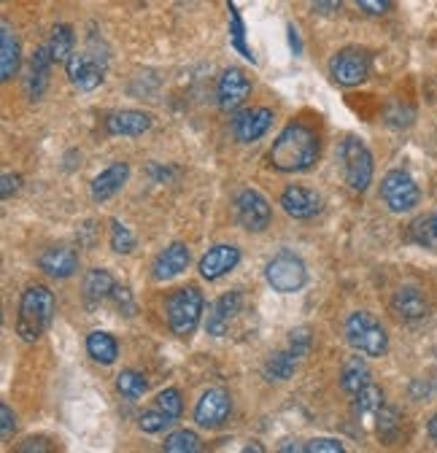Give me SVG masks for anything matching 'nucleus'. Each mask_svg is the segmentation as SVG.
Wrapping results in <instances>:
<instances>
[{"label":"nucleus","mask_w":437,"mask_h":453,"mask_svg":"<svg viewBox=\"0 0 437 453\" xmlns=\"http://www.w3.org/2000/svg\"><path fill=\"white\" fill-rule=\"evenodd\" d=\"M267 159L281 173H303L318 159V135L308 125L295 122L276 138Z\"/></svg>","instance_id":"obj_1"},{"label":"nucleus","mask_w":437,"mask_h":453,"mask_svg":"<svg viewBox=\"0 0 437 453\" xmlns=\"http://www.w3.org/2000/svg\"><path fill=\"white\" fill-rule=\"evenodd\" d=\"M54 311H58V300L46 287H30L19 300L17 313V334L25 343H35V340L49 329Z\"/></svg>","instance_id":"obj_2"},{"label":"nucleus","mask_w":437,"mask_h":453,"mask_svg":"<svg viewBox=\"0 0 437 453\" xmlns=\"http://www.w3.org/2000/svg\"><path fill=\"white\" fill-rule=\"evenodd\" d=\"M346 337H349V343L364 354V357H384L387 349H389V334L387 329L380 326V321L364 311H356L349 316L346 321Z\"/></svg>","instance_id":"obj_3"},{"label":"nucleus","mask_w":437,"mask_h":453,"mask_svg":"<svg viewBox=\"0 0 437 453\" xmlns=\"http://www.w3.org/2000/svg\"><path fill=\"white\" fill-rule=\"evenodd\" d=\"M165 313H168V326L173 329V334L189 337L197 329L200 316H203V295L197 292V287L176 289L168 297Z\"/></svg>","instance_id":"obj_4"},{"label":"nucleus","mask_w":437,"mask_h":453,"mask_svg":"<svg viewBox=\"0 0 437 453\" xmlns=\"http://www.w3.org/2000/svg\"><path fill=\"white\" fill-rule=\"evenodd\" d=\"M264 278H267V283L276 292L295 295V292H300L305 287L308 270H305V265H303L300 257H295L292 251H281V254H276V257L267 262Z\"/></svg>","instance_id":"obj_5"},{"label":"nucleus","mask_w":437,"mask_h":453,"mask_svg":"<svg viewBox=\"0 0 437 453\" xmlns=\"http://www.w3.org/2000/svg\"><path fill=\"white\" fill-rule=\"evenodd\" d=\"M341 162H343L346 184L354 192H364L372 184V154L359 138L351 135L341 143Z\"/></svg>","instance_id":"obj_6"},{"label":"nucleus","mask_w":437,"mask_h":453,"mask_svg":"<svg viewBox=\"0 0 437 453\" xmlns=\"http://www.w3.org/2000/svg\"><path fill=\"white\" fill-rule=\"evenodd\" d=\"M380 197L389 205V211L395 213H408L418 205L421 192L416 187V181L405 173V170H389L380 181Z\"/></svg>","instance_id":"obj_7"},{"label":"nucleus","mask_w":437,"mask_h":453,"mask_svg":"<svg viewBox=\"0 0 437 453\" xmlns=\"http://www.w3.org/2000/svg\"><path fill=\"white\" fill-rule=\"evenodd\" d=\"M68 79L76 89L81 92H92L103 84V76H105V60L97 57L95 51H73L68 57Z\"/></svg>","instance_id":"obj_8"},{"label":"nucleus","mask_w":437,"mask_h":453,"mask_svg":"<svg viewBox=\"0 0 437 453\" xmlns=\"http://www.w3.org/2000/svg\"><path fill=\"white\" fill-rule=\"evenodd\" d=\"M330 76L341 87H359L370 76V54L359 49H343L330 60Z\"/></svg>","instance_id":"obj_9"},{"label":"nucleus","mask_w":437,"mask_h":453,"mask_svg":"<svg viewBox=\"0 0 437 453\" xmlns=\"http://www.w3.org/2000/svg\"><path fill=\"white\" fill-rule=\"evenodd\" d=\"M230 413H233V400L225 388H208L195 405V421L203 429H222Z\"/></svg>","instance_id":"obj_10"},{"label":"nucleus","mask_w":437,"mask_h":453,"mask_svg":"<svg viewBox=\"0 0 437 453\" xmlns=\"http://www.w3.org/2000/svg\"><path fill=\"white\" fill-rule=\"evenodd\" d=\"M235 213L243 230L249 233H262L270 226L272 211L267 205V200L257 192V189H243L235 200Z\"/></svg>","instance_id":"obj_11"},{"label":"nucleus","mask_w":437,"mask_h":453,"mask_svg":"<svg viewBox=\"0 0 437 453\" xmlns=\"http://www.w3.org/2000/svg\"><path fill=\"white\" fill-rule=\"evenodd\" d=\"M251 95V81L249 76L241 71V68H227L222 76H218V84H216V100H218V108L222 111H238Z\"/></svg>","instance_id":"obj_12"},{"label":"nucleus","mask_w":437,"mask_h":453,"mask_svg":"<svg viewBox=\"0 0 437 453\" xmlns=\"http://www.w3.org/2000/svg\"><path fill=\"white\" fill-rule=\"evenodd\" d=\"M272 119H276V117H272L270 108H249V111H241L238 117L233 119V135L241 143H254V141H259L270 130Z\"/></svg>","instance_id":"obj_13"},{"label":"nucleus","mask_w":437,"mask_h":453,"mask_svg":"<svg viewBox=\"0 0 437 453\" xmlns=\"http://www.w3.org/2000/svg\"><path fill=\"white\" fill-rule=\"evenodd\" d=\"M241 305H243V295H241V292H227V295L218 297V300L211 305V311H208V321H205L208 334H213V337L227 334L233 319L241 313Z\"/></svg>","instance_id":"obj_14"},{"label":"nucleus","mask_w":437,"mask_h":453,"mask_svg":"<svg viewBox=\"0 0 437 453\" xmlns=\"http://www.w3.org/2000/svg\"><path fill=\"white\" fill-rule=\"evenodd\" d=\"M238 262H241V249H238V246L222 243V246H213V249H208V251L203 254L197 270H200V275H203L205 280H216V278L227 275L230 270H235Z\"/></svg>","instance_id":"obj_15"},{"label":"nucleus","mask_w":437,"mask_h":453,"mask_svg":"<svg viewBox=\"0 0 437 453\" xmlns=\"http://www.w3.org/2000/svg\"><path fill=\"white\" fill-rule=\"evenodd\" d=\"M38 265L51 278H71L79 270V254L68 246H51L41 254Z\"/></svg>","instance_id":"obj_16"},{"label":"nucleus","mask_w":437,"mask_h":453,"mask_svg":"<svg viewBox=\"0 0 437 453\" xmlns=\"http://www.w3.org/2000/svg\"><path fill=\"white\" fill-rule=\"evenodd\" d=\"M22 54H19V38L14 33V27L4 19L0 25V79L12 81L19 71Z\"/></svg>","instance_id":"obj_17"},{"label":"nucleus","mask_w":437,"mask_h":453,"mask_svg":"<svg viewBox=\"0 0 437 453\" xmlns=\"http://www.w3.org/2000/svg\"><path fill=\"white\" fill-rule=\"evenodd\" d=\"M151 127V117L143 111H117L111 117L105 119V130L108 135H127V138H135V135H143L146 130Z\"/></svg>","instance_id":"obj_18"},{"label":"nucleus","mask_w":437,"mask_h":453,"mask_svg":"<svg viewBox=\"0 0 437 453\" xmlns=\"http://www.w3.org/2000/svg\"><path fill=\"white\" fill-rule=\"evenodd\" d=\"M127 176H130V165L127 162H114V165H108L103 173L92 181V200H97V203H103V200H108V197H114L122 187H125V181H127Z\"/></svg>","instance_id":"obj_19"},{"label":"nucleus","mask_w":437,"mask_h":453,"mask_svg":"<svg viewBox=\"0 0 437 453\" xmlns=\"http://www.w3.org/2000/svg\"><path fill=\"white\" fill-rule=\"evenodd\" d=\"M392 311H395V316L400 321H421L429 313V303H426V297L418 289L402 287L392 297Z\"/></svg>","instance_id":"obj_20"},{"label":"nucleus","mask_w":437,"mask_h":453,"mask_svg":"<svg viewBox=\"0 0 437 453\" xmlns=\"http://www.w3.org/2000/svg\"><path fill=\"white\" fill-rule=\"evenodd\" d=\"M281 208L295 219H310V216L318 213L321 200H318L316 192H310L305 187H287L284 195H281Z\"/></svg>","instance_id":"obj_21"},{"label":"nucleus","mask_w":437,"mask_h":453,"mask_svg":"<svg viewBox=\"0 0 437 453\" xmlns=\"http://www.w3.org/2000/svg\"><path fill=\"white\" fill-rule=\"evenodd\" d=\"M189 267V249L184 243H171L154 259V278L157 280H171L181 275Z\"/></svg>","instance_id":"obj_22"},{"label":"nucleus","mask_w":437,"mask_h":453,"mask_svg":"<svg viewBox=\"0 0 437 453\" xmlns=\"http://www.w3.org/2000/svg\"><path fill=\"white\" fill-rule=\"evenodd\" d=\"M51 63H54V57L49 51V46H41L35 54H33V60H30V71H27V79H25V87H27V95L33 100H38L49 84V71H51Z\"/></svg>","instance_id":"obj_23"},{"label":"nucleus","mask_w":437,"mask_h":453,"mask_svg":"<svg viewBox=\"0 0 437 453\" xmlns=\"http://www.w3.org/2000/svg\"><path fill=\"white\" fill-rule=\"evenodd\" d=\"M114 292H117V283H114V278H111V273H108V270L95 267V270L87 273V278H84V300L92 308L100 305L108 297H114Z\"/></svg>","instance_id":"obj_24"},{"label":"nucleus","mask_w":437,"mask_h":453,"mask_svg":"<svg viewBox=\"0 0 437 453\" xmlns=\"http://www.w3.org/2000/svg\"><path fill=\"white\" fill-rule=\"evenodd\" d=\"M300 357H303V354L289 343L284 351L272 354V357L267 359V365H264V378H267V380H287V378H292V372H295Z\"/></svg>","instance_id":"obj_25"},{"label":"nucleus","mask_w":437,"mask_h":453,"mask_svg":"<svg viewBox=\"0 0 437 453\" xmlns=\"http://www.w3.org/2000/svg\"><path fill=\"white\" fill-rule=\"evenodd\" d=\"M87 354L100 365H114L119 357V346L108 332H92L87 337Z\"/></svg>","instance_id":"obj_26"},{"label":"nucleus","mask_w":437,"mask_h":453,"mask_svg":"<svg viewBox=\"0 0 437 453\" xmlns=\"http://www.w3.org/2000/svg\"><path fill=\"white\" fill-rule=\"evenodd\" d=\"M367 383H370V367L364 365V359H359V357L349 359L346 367H343V375H341L343 391L354 396V394H359Z\"/></svg>","instance_id":"obj_27"},{"label":"nucleus","mask_w":437,"mask_h":453,"mask_svg":"<svg viewBox=\"0 0 437 453\" xmlns=\"http://www.w3.org/2000/svg\"><path fill=\"white\" fill-rule=\"evenodd\" d=\"M380 408H384V391L378 386L367 383L359 394H354V413L359 418H375Z\"/></svg>","instance_id":"obj_28"},{"label":"nucleus","mask_w":437,"mask_h":453,"mask_svg":"<svg viewBox=\"0 0 437 453\" xmlns=\"http://www.w3.org/2000/svg\"><path fill=\"white\" fill-rule=\"evenodd\" d=\"M73 27L71 25H58L51 30V38H49V51L54 57V63H68V57L73 54Z\"/></svg>","instance_id":"obj_29"},{"label":"nucleus","mask_w":437,"mask_h":453,"mask_svg":"<svg viewBox=\"0 0 437 453\" xmlns=\"http://www.w3.org/2000/svg\"><path fill=\"white\" fill-rule=\"evenodd\" d=\"M375 421H378L375 426H378L380 440H387V442L397 440V434H400V429H402V416H400V411H397V408L384 405V408L378 411Z\"/></svg>","instance_id":"obj_30"},{"label":"nucleus","mask_w":437,"mask_h":453,"mask_svg":"<svg viewBox=\"0 0 437 453\" xmlns=\"http://www.w3.org/2000/svg\"><path fill=\"white\" fill-rule=\"evenodd\" d=\"M117 388H119L122 396H127V400H138V396L146 394L149 380H146V375L138 372V370H125V372L117 375Z\"/></svg>","instance_id":"obj_31"},{"label":"nucleus","mask_w":437,"mask_h":453,"mask_svg":"<svg viewBox=\"0 0 437 453\" xmlns=\"http://www.w3.org/2000/svg\"><path fill=\"white\" fill-rule=\"evenodd\" d=\"M162 448H165L168 453H197L203 448V442H200V437L195 432L179 429V432L165 437V445H162Z\"/></svg>","instance_id":"obj_32"},{"label":"nucleus","mask_w":437,"mask_h":453,"mask_svg":"<svg viewBox=\"0 0 437 453\" xmlns=\"http://www.w3.org/2000/svg\"><path fill=\"white\" fill-rule=\"evenodd\" d=\"M227 6H230V38H233V46L246 57V60L254 63V54H251V49L246 46V27H243V19H241L238 9H235L233 4H227Z\"/></svg>","instance_id":"obj_33"},{"label":"nucleus","mask_w":437,"mask_h":453,"mask_svg":"<svg viewBox=\"0 0 437 453\" xmlns=\"http://www.w3.org/2000/svg\"><path fill=\"white\" fill-rule=\"evenodd\" d=\"M410 238H413L418 246H424V249H437V233H434V226H432V216L413 221V226H410Z\"/></svg>","instance_id":"obj_34"},{"label":"nucleus","mask_w":437,"mask_h":453,"mask_svg":"<svg viewBox=\"0 0 437 453\" xmlns=\"http://www.w3.org/2000/svg\"><path fill=\"white\" fill-rule=\"evenodd\" d=\"M157 408L162 413H168L171 418H179L181 411H184V403H181V391L179 388H165L157 394Z\"/></svg>","instance_id":"obj_35"},{"label":"nucleus","mask_w":437,"mask_h":453,"mask_svg":"<svg viewBox=\"0 0 437 453\" xmlns=\"http://www.w3.org/2000/svg\"><path fill=\"white\" fill-rule=\"evenodd\" d=\"M111 249L117 254H130L135 249V238L122 221H111Z\"/></svg>","instance_id":"obj_36"},{"label":"nucleus","mask_w":437,"mask_h":453,"mask_svg":"<svg viewBox=\"0 0 437 453\" xmlns=\"http://www.w3.org/2000/svg\"><path fill=\"white\" fill-rule=\"evenodd\" d=\"M173 421H176V418H171L168 413H162L159 408H154V411H146V413L138 418L141 429H143V432H149V434H157V432H162V429H168Z\"/></svg>","instance_id":"obj_37"},{"label":"nucleus","mask_w":437,"mask_h":453,"mask_svg":"<svg viewBox=\"0 0 437 453\" xmlns=\"http://www.w3.org/2000/svg\"><path fill=\"white\" fill-rule=\"evenodd\" d=\"M303 450L308 453H343V442L341 440H330V437H318V440H310L303 445Z\"/></svg>","instance_id":"obj_38"},{"label":"nucleus","mask_w":437,"mask_h":453,"mask_svg":"<svg viewBox=\"0 0 437 453\" xmlns=\"http://www.w3.org/2000/svg\"><path fill=\"white\" fill-rule=\"evenodd\" d=\"M356 6L370 17H380L392 9V0H356Z\"/></svg>","instance_id":"obj_39"},{"label":"nucleus","mask_w":437,"mask_h":453,"mask_svg":"<svg viewBox=\"0 0 437 453\" xmlns=\"http://www.w3.org/2000/svg\"><path fill=\"white\" fill-rule=\"evenodd\" d=\"M0 421H4L0 424V434H4V440H9L14 434V426H17V418H14L9 405H0Z\"/></svg>","instance_id":"obj_40"},{"label":"nucleus","mask_w":437,"mask_h":453,"mask_svg":"<svg viewBox=\"0 0 437 453\" xmlns=\"http://www.w3.org/2000/svg\"><path fill=\"white\" fill-rule=\"evenodd\" d=\"M19 187H22V179H19V176L4 173V187H0V197H4V200H12V197L19 192Z\"/></svg>","instance_id":"obj_41"},{"label":"nucleus","mask_w":437,"mask_h":453,"mask_svg":"<svg viewBox=\"0 0 437 453\" xmlns=\"http://www.w3.org/2000/svg\"><path fill=\"white\" fill-rule=\"evenodd\" d=\"M341 4H343V0H313V12L330 17V14H335L341 9Z\"/></svg>","instance_id":"obj_42"},{"label":"nucleus","mask_w":437,"mask_h":453,"mask_svg":"<svg viewBox=\"0 0 437 453\" xmlns=\"http://www.w3.org/2000/svg\"><path fill=\"white\" fill-rule=\"evenodd\" d=\"M41 440H27V445H19V450H46V445H38Z\"/></svg>","instance_id":"obj_43"},{"label":"nucleus","mask_w":437,"mask_h":453,"mask_svg":"<svg viewBox=\"0 0 437 453\" xmlns=\"http://www.w3.org/2000/svg\"><path fill=\"white\" fill-rule=\"evenodd\" d=\"M426 432H429V437H432V440H437V413L429 418V424H426Z\"/></svg>","instance_id":"obj_44"},{"label":"nucleus","mask_w":437,"mask_h":453,"mask_svg":"<svg viewBox=\"0 0 437 453\" xmlns=\"http://www.w3.org/2000/svg\"><path fill=\"white\" fill-rule=\"evenodd\" d=\"M432 226H434V233H437V213L432 216Z\"/></svg>","instance_id":"obj_45"}]
</instances>
